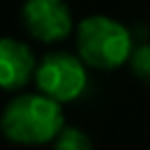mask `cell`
Wrapping results in <instances>:
<instances>
[{
	"instance_id": "6da1fadb",
	"label": "cell",
	"mask_w": 150,
	"mask_h": 150,
	"mask_svg": "<svg viewBox=\"0 0 150 150\" xmlns=\"http://www.w3.org/2000/svg\"><path fill=\"white\" fill-rule=\"evenodd\" d=\"M62 103L45 93H25L15 97L2 113V132L11 142L37 146L56 140L64 127Z\"/></svg>"
},
{
	"instance_id": "7a4b0ae2",
	"label": "cell",
	"mask_w": 150,
	"mask_h": 150,
	"mask_svg": "<svg viewBox=\"0 0 150 150\" xmlns=\"http://www.w3.org/2000/svg\"><path fill=\"white\" fill-rule=\"evenodd\" d=\"M80 58L101 70H113L132 58V35L115 19L105 15L86 17L76 29Z\"/></svg>"
},
{
	"instance_id": "3957f363",
	"label": "cell",
	"mask_w": 150,
	"mask_h": 150,
	"mask_svg": "<svg viewBox=\"0 0 150 150\" xmlns=\"http://www.w3.org/2000/svg\"><path fill=\"white\" fill-rule=\"evenodd\" d=\"M82 58H76L66 52L47 54L35 70L37 88L60 103L78 99L88 82L86 68Z\"/></svg>"
},
{
	"instance_id": "277c9868",
	"label": "cell",
	"mask_w": 150,
	"mask_h": 150,
	"mask_svg": "<svg viewBox=\"0 0 150 150\" xmlns=\"http://www.w3.org/2000/svg\"><path fill=\"white\" fill-rule=\"evenodd\" d=\"M27 31L39 41H62L72 31V15L64 0H27L23 6Z\"/></svg>"
},
{
	"instance_id": "5b68a950",
	"label": "cell",
	"mask_w": 150,
	"mask_h": 150,
	"mask_svg": "<svg viewBox=\"0 0 150 150\" xmlns=\"http://www.w3.org/2000/svg\"><path fill=\"white\" fill-rule=\"evenodd\" d=\"M35 56L29 45L4 37L0 43V82L6 91L25 86L35 74Z\"/></svg>"
},
{
	"instance_id": "8992f818",
	"label": "cell",
	"mask_w": 150,
	"mask_h": 150,
	"mask_svg": "<svg viewBox=\"0 0 150 150\" xmlns=\"http://www.w3.org/2000/svg\"><path fill=\"white\" fill-rule=\"evenodd\" d=\"M56 150H93V144L82 129L64 125L56 136Z\"/></svg>"
},
{
	"instance_id": "52a82bcc",
	"label": "cell",
	"mask_w": 150,
	"mask_h": 150,
	"mask_svg": "<svg viewBox=\"0 0 150 150\" xmlns=\"http://www.w3.org/2000/svg\"><path fill=\"white\" fill-rule=\"evenodd\" d=\"M129 66H132L136 76L150 82V43H144V45H140L132 52Z\"/></svg>"
}]
</instances>
